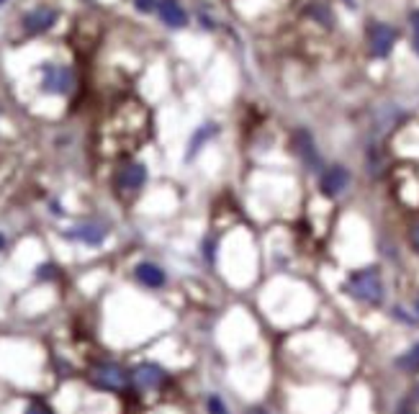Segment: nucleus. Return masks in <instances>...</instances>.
I'll return each instance as SVG.
<instances>
[{"instance_id":"obj_1","label":"nucleus","mask_w":419,"mask_h":414,"mask_svg":"<svg viewBox=\"0 0 419 414\" xmlns=\"http://www.w3.org/2000/svg\"><path fill=\"white\" fill-rule=\"evenodd\" d=\"M345 294L353 296L355 301L378 306L383 301V280H381L378 268H363V271L353 273L345 280Z\"/></svg>"},{"instance_id":"obj_2","label":"nucleus","mask_w":419,"mask_h":414,"mask_svg":"<svg viewBox=\"0 0 419 414\" xmlns=\"http://www.w3.org/2000/svg\"><path fill=\"white\" fill-rule=\"evenodd\" d=\"M365 39H368V52L376 59H386L396 47V39H399V31L394 26L383 24V21H371L368 29H365Z\"/></svg>"},{"instance_id":"obj_3","label":"nucleus","mask_w":419,"mask_h":414,"mask_svg":"<svg viewBox=\"0 0 419 414\" xmlns=\"http://www.w3.org/2000/svg\"><path fill=\"white\" fill-rule=\"evenodd\" d=\"M75 85V75L67 64H41V90L52 96H67Z\"/></svg>"},{"instance_id":"obj_4","label":"nucleus","mask_w":419,"mask_h":414,"mask_svg":"<svg viewBox=\"0 0 419 414\" xmlns=\"http://www.w3.org/2000/svg\"><path fill=\"white\" fill-rule=\"evenodd\" d=\"M291 147L296 152V157L301 159V165L311 173H319V170L325 168V162H322V155L317 150V142H314V134L308 131V129H296L291 136Z\"/></svg>"},{"instance_id":"obj_5","label":"nucleus","mask_w":419,"mask_h":414,"mask_svg":"<svg viewBox=\"0 0 419 414\" xmlns=\"http://www.w3.org/2000/svg\"><path fill=\"white\" fill-rule=\"evenodd\" d=\"M350 180H353V176H350V170L345 165H329V168L319 173V193L325 199H337V196L348 191Z\"/></svg>"},{"instance_id":"obj_6","label":"nucleus","mask_w":419,"mask_h":414,"mask_svg":"<svg viewBox=\"0 0 419 414\" xmlns=\"http://www.w3.org/2000/svg\"><path fill=\"white\" fill-rule=\"evenodd\" d=\"M90 381L98 386V389H108V391H121L129 386V373L116 363H98V366L90 371Z\"/></svg>"},{"instance_id":"obj_7","label":"nucleus","mask_w":419,"mask_h":414,"mask_svg":"<svg viewBox=\"0 0 419 414\" xmlns=\"http://www.w3.org/2000/svg\"><path fill=\"white\" fill-rule=\"evenodd\" d=\"M113 183L121 193H139L147 183V168L142 162H124L119 170H116V178Z\"/></svg>"},{"instance_id":"obj_8","label":"nucleus","mask_w":419,"mask_h":414,"mask_svg":"<svg viewBox=\"0 0 419 414\" xmlns=\"http://www.w3.org/2000/svg\"><path fill=\"white\" fill-rule=\"evenodd\" d=\"M157 13L167 29H185L188 26V13H185L180 0H157Z\"/></svg>"},{"instance_id":"obj_9","label":"nucleus","mask_w":419,"mask_h":414,"mask_svg":"<svg viewBox=\"0 0 419 414\" xmlns=\"http://www.w3.org/2000/svg\"><path fill=\"white\" fill-rule=\"evenodd\" d=\"M55 21H57V10L55 8H34V10H29V13H26L21 24H24L26 34L36 36V34L49 31V29L55 26Z\"/></svg>"},{"instance_id":"obj_10","label":"nucleus","mask_w":419,"mask_h":414,"mask_svg":"<svg viewBox=\"0 0 419 414\" xmlns=\"http://www.w3.org/2000/svg\"><path fill=\"white\" fill-rule=\"evenodd\" d=\"M219 124H214V121H206V124H201V127L193 131V136H190V142H188V152H185V159H193L198 155V152L204 150V144L206 142H211V139H216L219 136Z\"/></svg>"},{"instance_id":"obj_11","label":"nucleus","mask_w":419,"mask_h":414,"mask_svg":"<svg viewBox=\"0 0 419 414\" xmlns=\"http://www.w3.org/2000/svg\"><path fill=\"white\" fill-rule=\"evenodd\" d=\"M134 278L147 288H162L167 283L165 271L155 263H139L134 268Z\"/></svg>"},{"instance_id":"obj_12","label":"nucleus","mask_w":419,"mask_h":414,"mask_svg":"<svg viewBox=\"0 0 419 414\" xmlns=\"http://www.w3.org/2000/svg\"><path fill=\"white\" fill-rule=\"evenodd\" d=\"M64 237L95 247L106 239V227H101V224H80V227H72L70 231H64Z\"/></svg>"},{"instance_id":"obj_13","label":"nucleus","mask_w":419,"mask_h":414,"mask_svg":"<svg viewBox=\"0 0 419 414\" xmlns=\"http://www.w3.org/2000/svg\"><path fill=\"white\" fill-rule=\"evenodd\" d=\"M165 378H167L165 371H162L157 363H142V366L134 371V381L139 383L142 389H155V386H159Z\"/></svg>"},{"instance_id":"obj_14","label":"nucleus","mask_w":419,"mask_h":414,"mask_svg":"<svg viewBox=\"0 0 419 414\" xmlns=\"http://www.w3.org/2000/svg\"><path fill=\"white\" fill-rule=\"evenodd\" d=\"M304 13H306L308 18H314L317 24L327 26V29H332V26H334V13H332V8H329L327 3H308Z\"/></svg>"},{"instance_id":"obj_15","label":"nucleus","mask_w":419,"mask_h":414,"mask_svg":"<svg viewBox=\"0 0 419 414\" xmlns=\"http://www.w3.org/2000/svg\"><path fill=\"white\" fill-rule=\"evenodd\" d=\"M396 366L404 368V371H409V373L419 371V343L411 345V348L404 352V355H399V358H396Z\"/></svg>"},{"instance_id":"obj_16","label":"nucleus","mask_w":419,"mask_h":414,"mask_svg":"<svg viewBox=\"0 0 419 414\" xmlns=\"http://www.w3.org/2000/svg\"><path fill=\"white\" fill-rule=\"evenodd\" d=\"M206 409H208V414H229V406H227V401L219 394H211L206 399Z\"/></svg>"},{"instance_id":"obj_17","label":"nucleus","mask_w":419,"mask_h":414,"mask_svg":"<svg viewBox=\"0 0 419 414\" xmlns=\"http://www.w3.org/2000/svg\"><path fill=\"white\" fill-rule=\"evenodd\" d=\"M409 26H411V49L419 57V8H414L409 13Z\"/></svg>"},{"instance_id":"obj_18","label":"nucleus","mask_w":419,"mask_h":414,"mask_svg":"<svg viewBox=\"0 0 419 414\" xmlns=\"http://www.w3.org/2000/svg\"><path fill=\"white\" fill-rule=\"evenodd\" d=\"M24 414H55V412H52V409H49V406L41 401V399H34V401H29V404H26Z\"/></svg>"},{"instance_id":"obj_19","label":"nucleus","mask_w":419,"mask_h":414,"mask_svg":"<svg viewBox=\"0 0 419 414\" xmlns=\"http://www.w3.org/2000/svg\"><path fill=\"white\" fill-rule=\"evenodd\" d=\"M134 8L142 10V13H152L157 8V0H134Z\"/></svg>"},{"instance_id":"obj_20","label":"nucleus","mask_w":419,"mask_h":414,"mask_svg":"<svg viewBox=\"0 0 419 414\" xmlns=\"http://www.w3.org/2000/svg\"><path fill=\"white\" fill-rule=\"evenodd\" d=\"M394 317H396V319H402V322H406V324H414V322H417V319L411 317V314H406V311H404L402 306H396V309H394Z\"/></svg>"},{"instance_id":"obj_21","label":"nucleus","mask_w":419,"mask_h":414,"mask_svg":"<svg viewBox=\"0 0 419 414\" xmlns=\"http://www.w3.org/2000/svg\"><path fill=\"white\" fill-rule=\"evenodd\" d=\"M57 276V265H41L39 268V278H55Z\"/></svg>"},{"instance_id":"obj_22","label":"nucleus","mask_w":419,"mask_h":414,"mask_svg":"<svg viewBox=\"0 0 419 414\" xmlns=\"http://www.w3.org/2000/svg\"><path fill=\"white\" fill-rule=\"evenodd\" d=\"M411 247H414V250L419 252V224H414V227H411Z\"/></svg>"},{"instance_id":"obj_23","label":"nucleus","mask_w":419,"mask_h":414,"mask_svg":"<svg viewBox=\"0 0 419 414\" xmlns=\"http://www.w3.org/2000/svg\"><path fill=\"white\" fill-rule=\"evenodd\" d=\"M396 414H414V409H411V401H402V404H399V409H396Z\"/></svg>"},{"instance_id":"obj_24","label":"nucleus","mask_w":419,"mask_h":414,"mask_svg":"<svg viewBox=\"0 0 419 414\" xmlns=\"http://www.w3.org/2000/svg\"><path fill=\"white\" fill-rule=\"evenodd\" d=\"M414 311H417V319H419V296H417V301H414Z\"/></svg>"},{"instance_id":"obj_25","label":"nucleus","mask_w":419,"mask_h":414,"mask_svg":"<svg viewBox=\"0 0 419 414\" xmlns=\"http://www.w3.org/2000/svg\"><path fill=\"white\" fill-rule=\"evenodd\" d=\"M345 6H350V8H355V0H345Z\"/></svg>"},{"instance_id":"obj_26","label":"nucleus","mask_w":419,"mask_h":414,"mask_svg":"<svg viewBox=\"0 0 419 414\" xmlns=\"http://www.w3.org/2000/svg\"><path fill=\"white\" fill-rule=\"evenodd\" d=\"M3 247H6V237H3V234H0V250H3Z\"/></svg>"},{"instance_id":"obj_27","label":"nucleus","mask_w":419,"mask_h":414,"mask_svg":"<svg viewBox=\"0 0 419 414\" xmlns=\"http://www.w3.org/2000/svg\"><path fill=\"white\" fill-rule=\"evenodd\" d=\"M250 414H265V412H262V409H253Z\"/></svg>"},{"instance_id":"obj_28","label":"nucleus","mask_w":419,"mask_h":414,"mask_svg":"<svg viewBox=\"0 0 419 414\" xmlns=\"http://www.w3.org/2000/svg\"><path fill=\"white\" fill-rule=\"evenodd\" d=\"M3 3H6V0H0V6H3Z\"/></svg>"},{"instance_id":"obj_29","label":"nucleus","mask_w":419,"mask_h":414,"mask_svg":"<svg viewBox=\"0 0 419 414\" xmlns=\"http://www.w3.org/2000/svg\"><path fill=\"white\" fill-rule=\"evenodd\" d=\"M417 399H419V389H417Z\"/></svg>"}]
</instances>
